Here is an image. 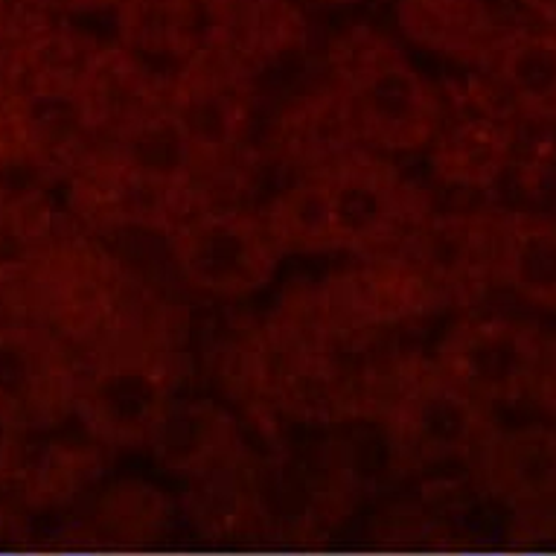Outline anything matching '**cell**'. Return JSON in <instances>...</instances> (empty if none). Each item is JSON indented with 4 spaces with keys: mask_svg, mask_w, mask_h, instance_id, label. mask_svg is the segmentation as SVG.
Returning <instances> with one entry per match:
<instances>
[{
    "mask_svg": "<svg viewBox=\"0 0 556 556\" xmlns=\"http://www.w3.org/2000/svg\"><path fill=\"white\" fill-rule=\"evenodd\" d=\"M358 147L379 155H410L440 131V91L391 38L353 29L336 47L332 85Z\"/></svg>",
    "mask_w": 556,
    "mask_h": 556,
    "instance_id": "1",
    "label": "cell"
},
{
    "mask_svg": "<svg viewBox=\"0 0 556 556\" xmlns=\"http://www.w3.org/2000/svg\"><path fill=\"white\" fill-rule=\"evenodd\" d=\"M374 402L393 452L405 464L478 455L498 426L493 408L452 382L438 362L408 358L374 384Z\"/></svg>",
    "mask_w": 556,
    "mask_h": 556,
    "instance_id": "2",
    "label": "cell"
},
{
    "mask_svg": "<svg viewBox=\"0 0 556 556\" xmlns=\"http://www.w3.org/2000/svg\"><path fill=\"white\" fill-rule=\"evenodd\" d=\"M338 251L388 254L429 216V201L379 152L356 147L320 169Z\"/></svg>",
    "mask_w": 556,
    "mask_h": 556,
    "instance_id": "3",
    "label": "cell"
},
{
    "mask_svg": "<svg viewBox=\"0 0 556 556\" xmlns=\"http://www.w3.org/2000/svg\"><path fill=\"white\" fill-rule=\"evenodd\" d=\"M173 260L201 294L237 301L271 283L283 251L263 213L242 207H199L169 233Z\"/></svg>",
    "mask_w": 556,
    "mask_h": 556,
    "instance_id": "4",
    "label": "cell"
},
{
    "mask_svg": "<svg viewBox=\"0 0 556 556\" xmlns=\"http://www.w3.org/2000/svg\"><path fill=\"white\" fill-rule=\"evenodd\" d=\"M306 306L332 336L356 344L362 338L429 318L443 309V301L402 256L376 254L332 274Z\"/></svg>",
    "mask_w": 556,
    "mask_h": 556,
    "instance_id": "5",
    "label": "cell"
},
{
    "mask_svg": "<svg viewBox=\"0 0 556 556\" xmlns=\"http://www.w3.org/2000/svg\"><path fill=\"white\" fill-rule=\"evenodd\" d=\"M547 336L525 320L475 315L446 329L438 346V367L483 405L530 400Z\"/></svg>",
    "mask_w": 556,
    "mask_h": 556,
    "instance_id": "6",
    "label": "cell"
},
{
    "mask_svg": "<svg viewBox=\"0 0 556 556\" xmlns=\"http://www.w3.org/2000/svg\"><path fill=\"white\" fill-rule=\"evenodd\" d=\"M498 233L502 213H429L388 254L420 274L443 306L475 303L498 286Z\"/></svg>",
    "mask_w": 556,
    "mask_h": 556,
    "instance_id": "7",
    "label": "cell"
},
{
    "mask_svg": "<svg viewBox=\"0 0 556 556\" xmlns=\"http://www.w3.org/2000/svg\"><path fill=\"white\" fill-rule=\"evenodd\" d=\"M178 356L169 338L126 344L91 391L93 426L117 443H149L175 400Z\"/></svg>",
    "mask_w": 556,
    "mask_h": 556,
    "instance_id": "8",
    "label": "cell"
},
{
    "mask_svg": "<svg viewBox=\"0 0 556 556\" xmlns=\"http://www.w3.org/2000/svg\"><path fill=\"white\" fill-rule=\"evenodd\" d=\"M166 105L190 137L201 166L225 157L245 135L248 105L242 71L230 53H195L178 83L166 93Z\"/></svg>",
    "mask_w": 556,
    "mask_h": 556,
    "instance_id": "9",
    "label": "cell"
},
{
    "mask_svg": "<svg viewBox=\"0 0 556 556\" xmlns=\"http://www.w3.org/2000/svg\"><path fill=\"white\" fill-rule=\"evenodd\" d=\"M400 27L431 53L472 67H493L510 36L490 0H400Z\"/></svg>",
    "mask_w": 556,
    "mask_h": 556,
    "instance_id": "10",
    "label": "cell"
},
{
    "mask_svg": "<svg viewBox=\"0 0 556 556\" xmlns=\"http://www.w3.org/2000/svg\"><path fill=\"white\" fill-rule=\"evenodd\" d=\"M242 429L225 405L195 396H175L157 422L149 446L161 464L178 472H207L225 466L242 448Z\"/></svg>",
    "mask_w": 556,
    "mask_h": 556,
    "instance_id": "11",
    "label": "cell"
},
{
    "mask_svg": "<svg viewBox=\"0 0 556 556\" xmlns=\"http://www.w3.org/2000/svg\"><path fill=\"white\" fill-rule=\"evenodd\" d=\"M513 161V131L493 117H466L431 140V175L455 190H490Z\"/></svg>",
    "mask_w": 556,
    "mask_h": 556,
    "instance_id": "12",
    "label": "cell"
},
{
    "mask_svg": "<svg viewBox=\"0 0 556 556\" xmlns=\"http://www.w3.org/2000/svg\"><path fill=\"white\" fill-rule=\"evenodd\" d=\"M498 286L533 309L556 312V222L542 213H502Z\"/></svg>",
    "mask_w": 556,
    "mask_h": 556,
    "instance_id": "13",
    "label": "cell"
},
{
    "mask_svg": "<svg viewBox=\"0 0 556 556\" xmlns=\"http://www.w3.org/2000/svg\"><path fill=\"white\" fill-rule=\"evenodd\" d=\"M493 71L521 117L533 126L556 128V27L510 33Z\"/></svg>",
    "mask_w": 556,
    "mask_h": 556,
    "instance_id": "14",
    "label": "cell"
},
{
    "mask_svg": "<svg viewBox=\"0 0 556 556\" xmlns=\"http://www.w3.org/2000/svg\"><path fill=\"white\" fill-rule=\"evenodd\" d=\"M475 457L504 493L519 498L556 495V426L495 429Z\"/></svg>",
    "mask_w": 556,
    "mask_h": 556,
    "instance_id": "15",
    "label": "cell"
},
{
    "mask_svg": "<svg viewBox=\"0 0 556 556\" xmlns=\"http://www.w3.org/2000/svg\"><path fill=\"white\" fill-rule=\"evenodd\" d=\"M263 219L283 254H332L338 251L332 207L320 173L301 175L283 192H277Z\"/></svg>",
    "mask_w": 556,
    "mask_h": 556,
    "instance_id": "16",
    "label": "cell"
},
{
    "mask_svg": "<svg viewBox=\"0 0 556 556\" xmlns=\"http://www.w3.org/2000/svg\"><path fill=\"white\" fill-rule=\"evenodd\" d=\"M135 45L157 55H195V0H128L123 7Z\"/></svg>",
    "mask_w": 556,
    "mask_h": 556,
    "instance_id": "17",
    "label": "cell"
},
{
    "mask_svg": "<svg viewBox=\"0 0 556 556\" xmlns=\"http://www.w3.org/2000/svg\"><path fill=\"white\" fill-rule=\"evenodd\" d=\"M530 400L536 402V408L545 414L547 420H556V338H547Z\"/></svg>",
    "mask_w": 556,
    "mask_h": 556,
    "instance_id": "18",
    "label": "cell"
},
{
    "mask_svg": "<svg viewBox=\"0 0 556 556\" xmlns=\"http://www.w3.org/2000/svg\"><path fill=\"white\" fill-rule=\"evenodd\" d=\"M76 7H88V10H102V7H126L128 0H74Z\"/></svg>",
    "mask_w": 556,
    "mask_h": 556,
    "instance_id": "19",
    "label": "cell"
},
{
    "mask_svg": "<svg viewBox=\"0 0 556 556\" xmlns=\"http://www.w3.org/2000/svg\"><path fill=\"white\" fill-rule=\"evenodd\" d=\"M309 3H324V7H350V3H362V0H309Z\"/></svg>",
    "mask_w": 556,
    "mask_h": 556,
    "instance_id": "20",
    "label": "cell"
},
{
    "mask_svg": "<svg viewBox=\"0 0 556 556\" xmlns=\"http://www.w3.org/2000/svg\"><path fill=\"white\" fill-rule=\"evenodd\" d=\"M493 556H495V554H493Z\"/></svg>",
    "mask_w": 556,
    "mask_h": 556,
    "instance_id": "21",
    "label": "cell"
}]
</instances>
